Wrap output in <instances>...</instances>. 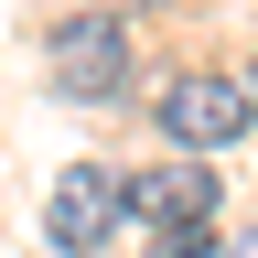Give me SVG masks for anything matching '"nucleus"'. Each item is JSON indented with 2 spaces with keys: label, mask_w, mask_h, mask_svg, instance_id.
I'll list each match as a JSON object with an SVG mask.
<instances>
[{
  "label": "nucleus",
  "mask_w": 258,
  "mask_h": 258,
  "mask_svg": "<svg viewBox=\"0 0 258 258\" xmlns=\"http://www.w3.org/2000/svg\"><path fill=\"white\" fill-rule=\"evenodd\" d=\"M43 76L64 97H129V22H108V11L54 22L43 32Z\"/></svg>",
  "instance_id": "obj_1"
},
{
  "label": "nucleus",
  "mask_w": 258,
  "mask_h": 258,
  "mask_svg": "<svg viewBox=\"0 0 258 258\" xmlns=\"http://www.w3.org/2000/svg\"><path fill=\"white\" fill-rule=\"evenodd\" d=\"M161 129H172L183 151H226L247 129V86L237 76H172L161 86Z\"/></svg>",
  "instance_id": "obj_2"
},
{
  "label": "nucleus",
  "mask_w": 258,
  "mask_h": 258,
  "mask_svg": "<svg viewBox=\"0 0 258 258\" xmlns=\"http://www.w3.org/2000/svg\"><path fill=\"white\" fill-rule=\"evenodd\" d=\"M118 205H140L161 237H205V215L226 205V194H215V172H205V161H161V172H129V194H118Z\"/></svg>",
  "instance_id": "obj_3"
},
{
  "label": "nucleus",
  "mask_w": 258,
  "mask_h": 258,
  "mask_svg": "<svg viewBox=\"0 0 258 258\" xmlns=\"http://www.w3.org/2000/svg\"><path fill=\"white\" fill-rule=\"evenodd\" d=\"M43 226H54V247H97V237L118 226V172H97V161H76V172L54 183Z\"/></svg>",
  "instance_id": "obj_4"
},
{
  "label": "nucleus",
  "mask_w": 258,
  "mask_h": 258,
  "mask_svg": "<svg viewBox=\"0 0 258 258\" xmlns=\"http://www.w3.org/2000/svg\"><path fill=\"white\" fill-rule=\"evenodd\" d=\"M161 258H215V237H161Z\"/></svg>",
  "instance_id": "obj_5"
},
{
  "label": "nucleus",
  "mask_w": 258,
  "mask_h": 258,
  "mask_svg": "<svg viewBox=\"0 0 258 258\" xmlns=\"http://www.w3.org/2000/svg\"><path fill=\"white\" fill-rule=\"evenodd\" d=\"M237 258H258V226H247V237H237Z\"/></svg>",
  "instance_id": "obj_6"
}]
</instances>
